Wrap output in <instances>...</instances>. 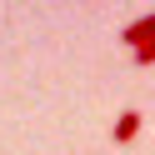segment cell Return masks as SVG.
<instances>
[{"label":"cell","instance_id":"6da1fadb","mask_svg":"<svg viewBox=\"0 0 155 155\" xmlns=\"http://www.w3.org/2000/svg\"><path fill=\"white\" fill-rule=\"evenodd\" d=\"M120 40L130 45V50H140V45H150V40H155V10H145L140 20H130V25L120 30Z\"/></svg>","mask_w":155,"mask_h":155},{"label":"cell","instance_id":"7a4b0ae2","mask_svg":"<svg viewBox=\"0 0 155 155\" xmlns=\"http://www.w3.org/2000/svg\"><path fill=\"white\" fill-rule=\"evenodd\" d=\"M135 135H140V110H120V115H115V130H110V140H115V145H130Z\"/></svg>","mask_w":155,"mask_h":155},{"label":"cell","instance_id":"3957f363","mask_svg":"<svg viewBox=\"0 0 155 155\" xmlns=\"http://www.w3.org/2000/svg\"><path fill=\"white\" fill-rule=\"evenodd\" d=\"M135 65H155V40H150V45H140V50H135Z\"/></svg>","mask_w":155,"mask_h":155}]
</instances>
